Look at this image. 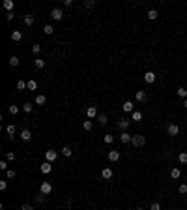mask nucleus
<instances>
[{
    "instance_id": "f257e3e1",
    "label": "nucleus",
    "mask_w": 187,
    "mask_h": 210,
    "mask_svg": "<svg viewBox=\"0 0 187 210\" xmlns=\"http://www.w3.org/2000/svg\"><path fill=\"white\" fill-rule=\"evenodd\" d=\"M144 143H146V137L144 135H133V141H131V145L133 146H144Z\"/></svg>"
},
{
    "instance_id": "f03ea898",
    "label": "nucleus",
    "mask_w": 187,
    "mask_h": 210,
    "mask_svg": "<svg viewBox=\"0 0 187 210\" xmlns=\"http://www.w3.org/2000/svg\"><path fill=\"white\" fill-rule=\"evenodd\" d=\"M51 191H53V186H51V182H41V186H39V193H43V195H49Z\"/></svg>"
},
{
    "instance_id": "7ed1b4c3",
    "label": "nucleus",
    "mask_w": 187,
    "mask_h": 210,
    "mask_svg": "<svg viewBox=\"0 0 187 210\" xmlns=\"http://www.w3.org/2000/svg\"><path fill=\"white\" fill-rule=\"evenodd\" d=\"M166 133H169V135H178V133H180V126L178 124H169L166 126Z\"/></svg>"
},
{
    "instance_id": "20e7f679",
    "label": "nucleus",
    "mask_w": 187,
    "mask_h": 210,
    "mask_svg": "<svg viewBox=\"0 0 187 210\" xmlns=\"http://www.w3.org/2000/svg\"><path fill=\"white\" fill-rule=\"evenodd\" d=\"M56 158H58V152H56V150H47V152H45V160L51 161V163H53V161H56Z\"/></svg>"
},
{
    "instance_id": "39448f33",
    "label": "nucleus",
    "mask_w": 187,
    "mask_h": 210,
    "mask_svg": "<svg viewBox=\"0 0 187 210\" xmlns=\"http://www.w3.org/2000/svg\"><path fill=\"white\" fill-rule=\"evenodd\" d=\"M95 116H97V107L95 105L86 107V118H95Z\"/></svg>"
},
{
    "instance_id": "423d86ee",
    "label": "nucleus",
    "mask_w": 187,
    "mask_h": 210,
    "mask_svg": "<svg viewBox=\"0 0 187 210\" xmlns=\"http://www.w3.org/2000/svg\"><path fill=\"white\" fill-rule=\"evenodd\" d=\"M51 17H53L54 21H60V19L64 17V11L60 10V8H54V10L51 11Z\"/></svg>"
},
{
    "instance_id": "0eeeda50",
    "label": "nucleus",
    "mask_w": 187,
    "mask_h": 210,
    "mask_svg": "<svg viewBox=\"0 0 187 210\" xmlns=\"http://www.w3.org/2000/svg\"><path fill=\"white\" fill-rule=\"evenodd\" d=\"M120 141L124 143V145H129V143L133 141V135H131V133H127V132H122V135H120Z\"/></svg>"
},
{
    "instance_id": "6e6552de",
    "label": "nucleus",
    "mask_w": 187,
    "mask_h": 210,
    "mask_svg": "<svg viewBox=\"0 0 187 210\" xmlns=\"http://www.w3.org/2000/svg\"><path fill=\"white\" fill-rule=\"evenodd\" d=\"M101 178H105V180H109V178H112V169H109V167L101 169Z\"/></svg>"
},
{
    "instance_id": "1a4fd4ad",
    "label": "nucleus",
    "mask_w": 187,
    "mask_h": 210,
    "mask_svg": "<svg viewBox=\"0 0 187 210\" xmlns=\"http://www.w3.org/2000/svg\"><path fill=\"white\" fill-rule=\"evenodd\" d=\"M144 81L152 85V83L155 81V73H153V71H146V73H144Z\"/></svg>"
},
{
    "instance_id": "9d476101",
    "label": "nucleus",
    "mask_w": 187,
    "mask_h": 210,
    "mask_svg": "<svg viewBox=\"0 0 187 210\" xmlns=\"http://www.w3.org/2000/svg\"><path fill=\"white\" fill-rule=\"evenodd\" d=\"M129 124H131L129 120H125V118H120V122H118V128H120L122 132H125V129L129 128Z\"/></svg>"
},
{
    "instance_id": "9b49d317",
    "label": "nucleus",
    "mask_w": 187,
    "mask_h": 210,
    "mask_svg": "<svg viewBox=\"0 0 187 210\" xmlns=\"http://www.w3.org/2000/svg\"><path fill=\"white\" fill-rule=\"evenodd\" d=\"M21 139L25 141V143H28V141L32 139V133H30V129H23V132H21Z\"/></svg>"
},
{
    "instance_id": "f8f14e48",
    "label": "nucleus",
    "mask_w": 187,
    "mask_h": 210,
    "mask_svg": "<svg viewBox=\"0 0 187 210\" xmlns=\"http://www.w3.org/2000/svg\"><path fill=\"white\" fill-rule=\"evenodd\" d=\"M6 132H8V139H11V141H13V139H15V126H13V124H11V126H8V128H6Z\"/></svg>"
},
{
    "instance_id": "ddd939ff",
    "label": "nucleus",
    "mask_w": 187,
    "mask_h": 210,
    "mask_svg": "<svg viewBox=\"0 0 187 210\" xmlns=\"http://www.w3.org/2000/svg\"><path fill=\"white\" fill-rule=\"evenodd\" d=\"M109 160L110 161H118L120 160V152H118V150H110L109 152Z\"/></svg>"
},
{
    "instance_id": "4468645a",
    "label": "nucleus",
    "mask_w": 187,
    "mask_h": 210,
    "mask_svg": "<svg viewBox=\"0 0 187 210\" xmlns=\"http://www.w3.org/2000/svg\"><path fill=\"white\" fill-rule=\"evenodd\" d=\"M51 169H53V167H51V161H45V163H41V173H43V175H49Z\"/></svg>"
},
{
    "instance_id": "2eb2a0df",
    "label": "nucleus",
    "mask_w": 187,
    "mask_h": 210,
    "mask_svg": "<svg viewBox=\"0 0 187 210\" xmlns=\"http://www.w3.org/2000/svg\"><path fill=\"white\" fill-rule=\"evenodd\" d=\"M13 0H4V10H8V13H10V11H13Z\"/></svg>"
},
{
    "instance_id": "dca6fc26",
    "label": "nucleus",
    "mask_w": 187,
    "mask_h": 210,
    "mask_svg": "<svg viewBox=\"0 0 187 210\" xmlns=\"http://www.w3.org/2000/svg\"><path fill=\"white\" fill-rule=\"evenodd\" d=\"M36 103H38V105H45L47 103V98L43 96V94H38V96H36Z\"/></svg>"
},
{
    "instance_id": "f3484780",
    "label": "nucleus",
    "mask_w": 187,
    "mask_h": 210,
    "mask_svg": "<svg viewBox=\"0 0 187 210\" xmlns=\"http://www.w3.org/2000/svg\"><path fill=\"white\" fill-rule=\"evenodd\" d=\"M135 98H137V101H146V92L144 90H138V92L135 94Z\"/></svg>"
},
{
    "instance_id": "a211bd4d",
    "label": "nucleus",
    "mask_w": 187,
    "mask_h": 210,
    "mask_svg": "<svg viewBox=\"0 0 187 210\" xmlns=\"http://www.w3.org/2000/svg\"><path fill=\"white\" fill-rule=\"evenodd\" d=\"M170 176H172L174 180H178V178L182 176V171H180V169H178V167H174L172 171H170Z\"/></svg>"
},
{
    "instance_id": "6ab92c4d",
    "label": "nucleus",
    "mask_w": 187,
    "mask_h": 210,
    "mask_svg": "<svg viewBox=\"0 0 187 210\" xmlns=\"http://www.w3.org/2000/svg\"><path fill=\"white\" fill-rule=\"evenodd\" d=\"M133 103H131V101H124V105H122V109L125 111V113H131V111H133Z\"/></svg>"
},
{
    "instance_id": "aec40b11",
    "label": "nucleus",
    "mask_w": 187,
    "mask_h": 210,
    "mask_svg": "<svg viewBox=\"0 0 187 210\" xmlns=\"http://www.w3.org/2000/svg\"><path fill=\"white\" fill-rule=\"evenodd\" d=\"M23 21H25L26 26H32V25H34V15H25V19H23Z\"/></svg>"
},
{
    "instance_id": "412c9836",
    "label": "nucleus",
    "mask_w": 187,
    "mask_h": 210,
    "mask_svg": "<svg viewBox=\"0 0 187 210\" xmlns=\"http://www.w3.org/2000/svg\"><path fill=\"white\" fill-rule=\"evenodd\" d=\"M11 39H13V41H21V39H23V34L19 32V30H15V32H11Z\"/></svg>"
},
{
    "instance_id": "4be33fe9",
    "label": "nucleus",
    "mask_w": 187,
    "mask_h": 210,
    "mask_svg": "<svg viewBox=\"0 0 187 210\" xmlns=\"http://www.w3.org/2000/svg\"><path fill=\"white\" fill-rule=\"evenodd\" d=\"M34 66H36L38 70L45 68V60H41V58H36V60H34Z\"/></svg>"
},
{
    "instance_id": "5701e85b",
    "label": "nucleus",
    "mask_w": 187,
    "mask_h": 210,
    "mask_svg": "<svg viewBox=\"0 0 187 210\" xmlns=\"http://www.w3.org/2000/svg\"><path fill=\"white\" fill-rule=\"evenodd\" d=\"M97 122H99L101 126H105L107 122H109V118H107V114H99V116H97Z\"/></svg>"
},
{
    "instance_id": "b1692460",
    "label": "nucleus",
    "mask_w": 187,
    "mask_h": 210,
    "mask_svg": "<svg viewBox=\"0 0 187 210\" xmlns=\"http://www.w3.org/2000/svg\"><path fill=\"white\" fill-rule=\"evenodd\" d=\"M82 128H84V129H86V132H90V129H92V128H94V124H92V120H84V122H82Z\"/></svg>"
},
{
    "instance_id": "393cba45",
    "label": "nucleus",
    "mask_w": 187,
    "mask_h": 210,
    "mask_svg": "<svg viewBox=\"0 0 187 210\" xmlns=\"http://www.w3.org/2000/svg\"><path fill=\"white\" fill-rule=\"evenodd\" d=\"M26 88H28V90H36V88H38V83H36L34 79H32V81L26 83Z\"/></svg>"
},
{
    "instance_id": "a878e982",
    "label": "nucleus",
    "mask_w": 187,
    "mask_h": 210,
    "mask_svg": "<svg viewBox=\"0 0 187 210\" xmlns=\"http://www.w3.org/2000/svg\"><path fill=\"white\" fill-rule=\"evenodd\" d=\"M146 15H148V19H152V21H153V19H157V15H159V13H157V10H150Z\"/></svg>"
},
{
    "instance_id": "bb28decb",
    "label": "nucleus",
    "mask_w": 187,
    "mask_h": 210,
    "mask_svg": "<svg viewBox=\"0 0 187 210\" xmlns=\"http://www.w3.org/2000/svg\"><path fill=\"white\" fill-rule=\"evenodd\" d=\"M43 32H45V34H53L54 32V28H53V25H45V26H43Z\"/></svg>"
},
{
    "instance_id": "cd10ccee",
    "label": "nucleus",
    "mask_w": 187,
    "mask_h": 210,
    "mask_svg": "<svg viewBox=\"0 0 187 210\" xmlns=\"http://www.w3.org/2000/svg\"><path fill=\"white\" fill-rule=\"evenodd\" d=\"M62 156L71 158V148H69V146H64V148H62Z\"/></svg>"
},
{
    "instance_id": "c85d7f7f",
    "label": "nucleus",
    "mask_w": 187,
    "mask_h": 210,
    "mask_svg": "<svg viewBox=\"0 0 187 210\" xmlns=\"http://www.w3.org/2000/svg\"><path fill=\"white\" fill-rule=\"evenodd\" d=\"M131 118H133L135 122H140V120H142V113H138V111H135V113H133V116H131Z\"/></svg>"
},
{
    "instance_id": "c756f323",
    "label": "nucleus",
    "mask_w": 187,
    "mask_h": 210,
    "mask_svg": "<svg viewBox=\"0 0 187 210\" xmlns=\"http://www.w3.org/2000/svg\"><path fill=\"white\" fill-rule=\"evenodd\" d=\"M32 53H34V54H39V53H41V45H39V43L32 45Z\"/></svg>"
},
{
    "instance_id": "7c9ffc66",
    "label": "nucleus",
    "mask_w": 187,
    "mask_h": 210,
    "mask_svg": "<svg viewBox=\"0 0 187 210\" xmlns=\"http://www.w3.org/2000/svg\"><path fill=\"white\" fill-rule=\"evenodd\" d=\"M10 66H13V68H15V66H19V56H11L10 58Z\"/></svg>"
},
{
    "instance_id": "2f4dec72",
    "label": "nucleus",
    "mask_w": 187,
    "mask_h": 210,
    "mask_svg": "<svg viewBox=\"0 0 187 210\" xmlns=\"http://www.w3.org/2000/svg\"><path fill=\"white\" fill-rule=\"evenodd\" d=\"M8 111H10L11 114H17L19 113V107L17 105H10V107H8Z\"/></svg>"
},
{
    "instance_id": "473e14b6",
    "label": "nucleus",
    "mask_w": 187,
    "mask_h": 210,
    "mask_svg": "<svg viewBox=\"0 0 187 210\" xmlns=\"http://www.w3.org/2000/svg\"><path fill=\"white\" fill-rule=\"evenodd\" d=\"M178 160H180L182 163H187V152H182L180 156H178Z\"/></svg>"
},
{
    "instance_id": "72a5a7b5",
    "label": "nucleus",
    "mask_w": 187,
    "mask_h": 210,
    "mask_svg": "<svg viewBox=\"0 0 187 210\" xmlns=\"http://www.w3.org/2000/svg\"><path fill=\"white\" fill-rule=\"evenodd\" d=\"M21 109H23V111H25V113H30V111H32V103H28V101H26V103H25V105H23V107H21Z\"/></svg>"
},
{
    "instance_id": "f704fd0d",
    "label": "nucleus",
    "mask_w": 187,
    "mask_h": 210,
    "mask_svg": "<svg viewBox=\"0 0 187 210\" xmlns=\"http://www.w3.org/2000/svg\"><path fill=\"white\" fill-rule=\"evenodd\" d=\"M26 88V83L25 81H17V90H25Z\"/></svg>"
},
{
    "instance_id": "c9c22d12",
    "label": "nucleus",
    "mask_w": 187,
    "mask_h": 210,
    "mask_svg": "<svg viewBox=\"0 0 187 210\" xmlns=\"http://www.w3.org/2000/svg\"><path fill=\"white\" fill-rule=\"evenodd\" d=\"M178 96L180 98H187V90L185 88H178Z\"/></svg>"
},
{
    "instance_id": "e433bc0d",
    "label": "nucleus",
    "mask_w": 187,
    "mask_h": 210,
    "mask_svg": "<svg viewBox=\"0 0 187 210\" xmlns=\"http://www.w3.org/2000/svg\"><path fill=\"white\" fill-rule=\"evenodd\" d=\"M6 160H8V161H13V160H15V152H8V154H6Z\"/></svg>"
},
{
    "instance_id": "4c0bfd02",
    "label": "nucleus",
    "mask_w": 187,
    "mask_h": 210,
    "mask_svg": "<svg viewBox=\"0 0 187 210\" xmlns=\"http://www.w3.org/2000/svg\"><path fill=\"white\" fill-rule=\"evenodd\" d=\"M94 6H95L94 0H88V2H84V8H86V10H90V8H94Z\"/></svg>"
},
{
    "instance_id": "58836bf2",
    "label": "nucleus",
    "mask_w": 187,
    "mask_h": 210,
    "mask_svg": "<svg viewBox=\"0 0 187 210\" xmlns=\"http://www.w3.org/2000/svg\"><path fill=\"white\" fill-rule=\"evenodd\" d=\"M178 191H180L182 195H185V193H187V186H185V184H182L180 188H178Z\"/></svg>"
},
{
    "instance_id": "ea45409f",
    "label": "nucleus",
    "mask_w": 187,
    "mask_h": 210,
    "mask_svg": "<svg viewBox=\"0 0 187 210\" xmlns=\"http://www.w3.org/2000/svg\"><path fill=\"white\" fill-rule=\"evenodd\" d=\"M6 175H8V178H15V171H13V169H8Z\"/></svg>"
},
{
    "instance_id": "a19ab883",
    "label": "nucleus",
    "mask_w": 187,
    "mask_h": 210,
    "mask_svg": "<svg viewBox=\"0 0 187 210\" xmlns=\"http://www.w3.org/2000/svg\"><path fill=\"white\" fill-rule=\"evenodd\" d=\"M112 141H114V135H105V143L107 145H110Z\"/></svg>"
},
{
    "instance_id": "79ce46f5",
    "label": "nucleus",
    "mask_w": 187,
    "mask_h": 210,
    "mask_svg": "<svg viewBox=\"0 0 187 210\" xmlns=\"http://www.w3.org/2000/svg\"><path fill=\"white\" fill-rule=\"evenodd\" d=\"M45 201V197H43V193H39L38 197H36V203H43Z\"/></svg>"
},
{
    "instance_id": "37998d69",
    "label": "nucleus",
    "mask_w": 187,
    "mask_h": 210,
    "mask_svg": "<svg viewBox=\"0 0 187 210\" xmlns=\"http://www.w3.org/2000/svg\"><path fill=\"white\" fill-rule=\"evenodd\" d=\"M0 169H2V171H8V161H0Z\"/></svg>"
},
{
    "instance_id": "c03bdc74",
    "label": "nucleus",
    "mask_w": 187,
    "mask_h": 210,
    "mask_svg": "<svg viewBox=\"0 0 187 210\" xmlns=\"http://www.w3.org/2000/svg\"><path fill=\"white\" fill-rule=\"evenodd\" d=\"M150 210H161V204H159V203H153L152 207H150Z\"/></svg>"
},
{
    "instance_id": "a18cd8bd",
    "label": "nucleus",
    "mask_w": 187,
    "mask_h": 210,
    "mask_svg": "<svg viewBox=\"0 0 187 210\" xmlns=\"http://www.w3.org/2000/svg\"><path fill=\"white\" fill-rule=\"evenodd\" d=\"M8 188V184H6V180H0V189H2V191H4V189H6Z\"/></svg>"
},
{
    "instance_id": "49530a36",
    "label": "nucleus",
    "mask_w": 187,
    "mask_h": 210,
    "mask_svg": "<svg viewBox=\"0 0 187 210\" xmlns=\"http://www.w3.org/2000/svg\"><path fill=\"white\" fill-rule=\"evenodd\" d=\"M21 210H34V207H32V204H23Z\"/></svg>"
},
{
    "instance_id": "de8ad7c7",
    "label": "nucleus",
    "mask_w": 187,
    "mask_h": 210,
    "mask_svg": "<svg viewBox=\"0 0 187 210\" xmlns=\"http://www.w3.org/2000/svg\"><path fill=\"white\" fill-rule=\"evenodd\" d=\"M71 4H73V0H64V6H66V8H69Z\"/></svg>"
},
{
    "instance_id": "09e8293b",
    "label": "nucleus",
    "mask_w": 187,
    "mask_h": 210,
    "mask_svg": "<svg viewBox=\"0 0 187 210\" xmlns=\"http://www.w3.org/2000/svg\"><path fill=\"white\" fill-rule=\"evenodd\" d=\"M13 17H15V15H13V11H10V13L6 15V19H8V21H11V19H13Z\"/></svg>"
},
{
    "instance_id": "8fccbe9b",
    "label": "nucleus",
    "mask_w": 187,
    "mask_h": 210,
    "mask_svg": "<svg viewBox=\"0 0 187 210\" xmlns=\"http://www.w3.org/2000/svg\"><path fill=\"white\" fill-rule=\"evenodd\" d=\"M184 107H185V109H187V98H185V100H184Z\"/></svg>"
},
{
    "instance_id": "3c124183",
    "label": "nucleus",
    "mask_w": 187,
    "mask_h": 210,
    "mask_svg": "<svg viewBox=\"0 0 187 210\" xmlns=\"http://www.w3.org/2000/svg\"><path fill=\"white\" fill-rule=\"evenodd\" d=\"M135 210H144V208H140V207H138V208H135Z\"/></svg>"
}]
</instances>
